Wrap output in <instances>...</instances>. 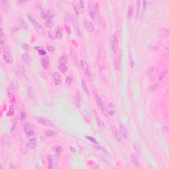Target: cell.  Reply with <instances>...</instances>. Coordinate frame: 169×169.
Returning <instances> with one entry per match:
<instances>
[{
	"label": "cell",
	"mask_w": 169,
	"mask_h": 169,
	"mask_svg": "<svg viewBox=\"0 0 169 169\" xmlns=\"http://www.w3.org/2000/svg\"><path fill=\"white\" fill-rule=\"evenodd\" d=\"M73 9H74L75 12V13H76L77 15L80 14L83 10L82 8H81V5H79V3L77 2H75L74 3H73Z\"/></svg>",
	"instance_id": "4316f807"
},
{
	"label": "cell",
	"mask_w": 169,
	"mask_h": 169,
	"mask_svg": "<svg viewBox=\"0 0 169 169\" xmlns=\"http://www.w3.org/2000/svg\"><path fill=\"white\" fill-rule=\"evenodd\" d=\"M0 3H1V9H2L3 11L7 13L9 11V9L8 1H6V0H2V1H1Z\"/></svg>",
	"instance_id": "e0dca14e"
},
{
	"label": "cell",
	"mask_w": 169,
	"mask_h": 169,
	"mask_svg": "<svg viewBox=\"0 0 169 169\" xmlns=\"http://www.w3.org/2000/svg\"><path fill=\"white\" fill-rule=\"evenodd\" d=\"M22 62L26 65L29 66L30 65V63H31V58H30V56H29L28 53H25L24 54L22 55Z\"/></svg>",
	"instance_id": "ffe728a7"
},
{
	"label": "cell",
	"mask_w": 169,
	"mask_h": 169,
	"mask_svg": "<svg viewBox=\"0 0 169 169\" xmlns=\"http://www.w3.org/2000/svg\"><path fill=\"white\" fill-rule=\"evenodd\" d=\"M107 112L109 114L111 115V116H113L115 112H116V108H115V106L114 104L112 103H110L107 106L106 109Z\"/></svg>",
	"instance_id": "44dd1931"
},
{
	"label": "cell",
	"mask_w": 169,
	"mask_h": 169,
	"mask_svg": "<svg viewBox=\"0 0 169 169\" xmlns=\"http://www.w3.org/2000/svg\"><path fill=\"white\" fill-rule=\"evenodd\" d=\"M169 28H163V29H162V30H161L160 34H161V36H164V37H165V36H167L169 35Z\"/></svg>",
	"instance_id": "f6af8a7d"
},
{
	"label": "cell",
	"mask_w": 169,
	"mask_h": 169,
	"mask_svg": "<svg viewBox=\"0 0 169 169\" xmlns=\"http://www.w3.org/2000/svg\"><path fill=\"white\" fill-rule=\"evenodd\" d=\"M44 25L47 28H52L54 25V21L53 19L46 20L44 22Z\"/></svg>",
	"instance_id": "1f68e13d"
},
{
	"label": "cell",
	"mask_w": 169,
	"mask_h": 169,
	"mask_svg": "<svg viewBox=\"0 0 169 169\" xmlns=\"http://www.w3.org/2000/svg\"><path fill=\"white\" fill-rule=\"evenodd\" d=\"M134 7L133 4H130L129 5V8H128V17L129 19H131L133 17V12H134Z\"/></svg>",
	"instance_id": "f35d334b"
},
{
	"label": "cell",
	"mask_w": 169,
	"mask_h": 169,
	"mask_svg": "<svg viewBox=\"0 0 169 169\" xmlns=\"http://www.w3.org/2000/svg\"><path fill=\"white\" fill-rule=\"evenodd\" d=\"M120 132L121 133V135L124 137V139H127L128 138V132H127V129H126V127L123 126V125H120Z\"/></svg>",
	"instance_id": "9a60e30c"
},
{
	"label": "cell",
	"mask_w": 169,
	"mask_h": 169,
	"mask_svg": "<svg viewBox=\"0 0 169 169\" xmlns=\"http://www.w3.org/2000/svg\"><path fill=\"white\" fill-rule=\"evenodd\" d=\"M63 150V147L61 145H54L51 147V151L56 153H61Z\"/></svg>",
	"instance_id": "d4e9b609"
},
{
	"label": "cell",
	"mask_w": 169,
	"mask_h": 169,
	"mask_svg": "<svg viewBox=\"0 0 169 169\" xmlns=\"http://www.w3.org/2000/svg\"><path fill=\"white\" fill-rule=\"evenodd\" d=\"M93 94H94V96H95V101H96L97 105V106H98V107L99 108V109L101 110L103 112H106V108H105V105H104V103H103V101H102V99H101V96L99 95L98 92H97L95 89L93 91Z\"/></svg>",
	"instance_id": "3957f363"
},
{
	"label": "cell",
	"mask_w": 169,
	"mask_h": 169,
	"mask_svg": "<svg viewBox=\"0 0 169 169\" xmlns=\"http://www.w3.org/2000/svg\"><path fill=\"white\" fill-rule=\"evenodd\" d=\"M34 28H35V30L36 32L38 33L39 35H40L41 36H44L45 34H46V31H45L44 28L42 27V26L40 23L36 22L34 24Z\"/></svg>",
	"instance_id": "9c48e42d"
},
{
	"label": "cell",
	"mask_w": 169,
	"mask_h": 169,
	"mask_svg": "<svg viewBox=\"0 0 169 169\" xmlns=\"http://www.w3.org/2000/svg\"><path fill=\"white\" fill-rule=\"evenodd\" d=\"M131 161L133 166H135V167H136L139 166V161H138V159H137V157H136V155H131Z\"/></svg>",
	"instance_id": "d6a6232c"
},
{
	"label": "cell",
	"mask_w": 169,
	"mask_h": 169,
	"mask_svg": "<svg viewBox=\"0 0 169 169\" xmlns=\"http://www.w3.org/2000/svg\"><path fill=\"white\" fill-rule=\"evenodd\" d=\"M11 85L13 86V87L14 88L15 90H17V89H18V83H17V81H12V82H11Z\"/></svg>",
	"instance_id": "f907efd6"
},
{
	"label": "cell",
	"mask_w": 169,
	"mask_h": 169,
	"mask_svg": "<svg viewBox=\"0 0 169 169\" xmlns=\"http://www.w3.org/2000/svg\"><path fill=\"white\" fill-rule=\"evenodd\" d=\"M41 64H42V66L43 67V68L45 69H47L48 68L49 64H50L48 57H42V59H41Z\"/></svg>",
	"instance_id": "ac0fdd59"
},
{
	"label": "cell",
	"mask_w": 169,
	"mask_h": 169,
	"mask_svg": "<svg viewBox=\"0 0 169 169\" xmlns=\"http://www.w3.org/2000/svg\"><path fill=\"white\" fill-rule=\"evenodd\" d=\"M110 42L112 50L114 54H116L118 49V39L117 38L116 35L112 34L110 38Z\"/></svg>",
	"instance_id": "277c9868"
},
{
	"label": "cell",
	"mask_w": 169,
	"mask_h": 169,
	"mask_svg": "<svg viewBox=\"0 0 169 169\" xmlns=\"http://www.w3.org/2000/svg\"><path fill=\"white\" fill-rule=\"evenodd\" d=\"M84 3H84V1H79V5H80L82 9L84 8Z\"/></svg>",
	"instance_id": "11a10c76"
},
{
	"label": "cell",
	"mask_w": 169,
	"mask_h": 169,
	"mask_svg": "<svg viewBox=\"0 0 169 169\" xmlns=\"http://www.w3.org/2000/svg\"><path fill=\"white\" fill-rule=\"evenodd\" d=\"M52 81L56 85L62 84V77L60 73L54 72L52 75Z\"/></svg>",
	"instance_id": "8fae6325"
},
{
	"label": "cell",
	"mask_w": 169,
	"mask_h": 169,
	"mask_svg": "<svg viewBox=\"0 0 169 169\" xmlns=\"http://www.w3.org/2000/svg\"><path fill=\"white\" fill-rule=\"evenodd\" d=\"M63 18H64L65 22L69 23V22H71V21H72V15H71L70 13L65 12Z\"/></svg>",
	"instance_id": "83f0119b"
},
{
	"label": "cell",
	"mask_w": 169,
	"mask_h": 169,
	"mask_svg": "<svg viewBox=\"0 0 169 169\" xmlns=\"http://www.w3.org/2000/svg\"><path fill=\"white\" fill-rule=\"evenodd\" d=\"M27 95H28V97H29L30 99L34 100V99H35L34 92H33V89H32V88L31 87H28V89H27Z\"/></svg>",
	"instance_id": "e575fe53"
},
{
	"label": "cell",
	"mask_w": 169,
	"mask_h": 169,
	"mask_svg": "<svg viewBox=\"0 0 169 169\" xmlns=\"http://www.w3.org/2000/svg\"><path fill=\"white\" fill-rule=\"evenodd\" d=\"M44 133L46 136L48 137H52L54 135H57V132L52 130H50V129H45Z\"/></svg>",
	"instance_id": "74e56055"
},
{
	"label": "cell",
	"mask_w": 169,
	"mask_h": 169,
	"mask_svg": "<svg viewBox=\"0 0 169 169\" xmlns=\"http://www.w3.org/2000/svg\"><path fill=\"white\" fill-rule=\"evenodd\" d=\"M67 58H68L67 56H66V55H62V56L60 58V59H59L60 64H65V62H67Z\"/></svg>",
	"instance_id": "b9f144b4"
},
{
	"label": "cell",
	"mask_w": 169,
	"mask_h": 169,
	"mask_svg": "<svg viewBox=\"0 0 169 169\" xmlns=\"http://www.w3.org/2000/svg\"><path fill=\"white\" fill-rule=\"evenodd\" d=\"M99 7L98 4H94L93 2H89V14L91 19H95L97 12H99Z\"/></svg>",
	"instance_id": "5b68a950"
},
{
	"label": "cell",
	"mask_w": 169,
	"mask_h": 169,
	"mask_svg": "<svg viewBox=\"0 0 169 169\" xmlns=\"http://www.w3.org/2000/svg\"><path fill=\"white\" fill-rule=\"evenodd\" d=\"M48 37L51 40H55L56 39V32L55 30H50L48 33Z\"/></svg>",
	"instance_id": "ab89813d"
},
{
	"label": "cell",
	"mask_w": 169,
	"mask_h": 169,
	"mask_svg": "<svg viewBox=\"0 0 169 169\" xmlns=\"http://www.w3.org/2000/svg\"><path fill=\"white\" fill-rule=\"evenodd\" d=\"M24 73H25L24 67L22 66V65H19L17 67V75L19 77H22L23 75H24Z\"/></svg>",
	"instance_id": "7402d4cb"
},
{
	"label": "cell",
	"mask_w": 169,
	"mask_h": 169,
	"mask_svg": "<svg viewBox=\"0 0 169 169\" xmlns=\"http://www.w3.org/2000/svg\"><path fill=\"white\" fill-rule=\"evenodd\" d=\"M3 58V60L7 64H11L13 62V57L11 54V51L8 46H5L4 49L2 52Z\"/></svg>",
	"instance_id": "6da1fadb"
},
{
	"label": "cell",
	"mask_w": 169,
	"mask_h": 169,
	"mask_svg": "<svg viewBox=\"0 0 169 169\" xmlns=\"http://www.w3.org/2000/svg\"><path fill=\"white\" fill-rule=\"evenodd\" d=\"M81 87H82L84 93H87V95H89V91L88 89V87H87V83L84 79H82V81H81Z\"/></svg>",
	"instance_id": "4dcf8cb0"
},
{
	"label": "cell",
	"mask_w": 169,
	"mask_h": 169,
	"mask_svg": "<svg viewBox=\"0 0 169 169\" xmlns=\"http://www.w3.org/2000/svg\"><path fill=\"white\" fill-rule=\"evenodd\" d=\"M18 118L21 122L24 121V120H25V118H26V114H25V112H23V111H21V112L19 114Z\"/></svg>",
	"instance_id": "bcb514c9"
},
{
	"label": "cell",
	"mask_w": 169,
	"mask_h": 169,
	"mask_svg": "<svg viewBox=\"0 0 169 169\" xmlns=\"http://www.w3.org/2000/svg\"><path fill=\"white\" fill-rule=\"evenodd\" d=\"M35 120L38 122V123H39L40 124L50 127H52V128H56V125H55V124L52 121H51L49 119L46 118L44 117H36Z\"/></svg>",
	"instance_id": "7a4b0ae2"
},
{
	"label": "cell",
	"mask_w": 169,
	"mask_h": 169,
	"mask_svg": "<svg viewBox=\"0 0 169 169\" xmlns=\"http://www.w3.org/2000/svg\"><path fill=\"white\" fill-rule=\"evenodd\" d=\"M55 15H56V13H55L54 11L53 10V9H49V10H48V11L45 13V16L44 19H46V20L52 19V18L54 17Z\"/></svg>",
	"instance_id": "603a6c76"
},
{
	"label": "cell",
	"mask_w": 169,
	"mask_h": 169,
	"mask_svg": "<svg viewBox=\"0 0 169 169\" xmlns=\"http://www.w3.org/2000/svg\"><path fill=\"white\" fill-rule=\"evenodd\" d=\"M56 38L57 39H58V40H60V39H62V38L63 36V29L61 27H58V28H57L56 30Z\"/></svg>",
	"instance_id": "d590c367"
},
{
	"label": "cell",
	"mask_w": 169,
	"mask_h": 169,
	"mask_svg": "<svg viewBox=\"0 0 169 169\" xmlns=\"http://www.w3.org/2000/svg\"><path fill=\"white\" fill-rule=\"evenodd\" d=\"M73 83V78L71 77H67L65 79V83L67 85H70Z\"/></svg>",
	"instance_id": "681fc988"
},
{
	"label": "cell",
	"mask_w": 169,
	"mask_h": 169,
	"mask_svg": "<svg viewBox=\"0 0 169 169\" xmlns=\"http://www.w3.org/2000/svg\"><path fill=\"white\" fill-rule=\"evenodd\" d=\"M112 131L113 135L114 137L118 140V141L121 142L122 141V135H121L120 132L118 131V129H117L115 126L112 127Z\"/></svg>",
	"instance_id": "7c38bea8"
},
{
	"label": "cell",
	"mask_w": 169,
	"mask_h": 169,
	"mask_svg": "<svg viewBox=\"0 0 169 169\" xmlns=\"http://www.w3.org/2000/svg\"><path fill=\"white\" fill-rule=\"evenodd\" d=\"M47 161H48V163L49 169H54L55 165L54 157H53L52 155H48V157H47Z\"/></svg>",
	"instance_id": "d6986e66"
},
{
	"label": "cell",
	"mask_w": 169,
	"mask_h": 169,
	"mask_svg": "<svg viewBox=\"0 0 169 169\" xmlns=\"http://www.w3.org/2000/svg\"><path fill=\"white\" fill-rule=\"evenodd\" d=\"M140 3H141V1H137V17L138 16L139 13V8H140Z\"/></svg>",
	"instance_id": "db71d44e"
},
{
	"label": "cell",
	"mask_w": 169,
	"mask_h": 169,
	"mask_svg": "<svg viewBox=\"0 0 169 169\" xmlns=\"http://www.w3.org/2000/svg\"><path fill=\"white\" fill-rule=\"evenodd\" d=\"M169 73V70L167 69H165L164 70H163L160 73H159V76H158V80L162 81L163 79L165 78V77L167 76V75Z\"/></svg>",
	"instance_id": "f1b7e54d"
},
{
	"label": "cell",
	"mask_w": 169,
	"mask_h": 169,
	"mask_svg": "<svg viewBox=\"0 0 169 169\" xmlns=\"http://www.w3.org/2000/svg\"><path fill=\"white\" fill-rule=\"evenodd\" d=\"M24 131L28 137H32L34 134V127L30 123H26L24 126Z\"/></svg>",
	"instance_id": "52a82bcc"
},
{
	"label": "cell",
	"mask_w": 169,
	"mask_h": 169,
	"mask_svg": "<svg viewBox=\"0 0 169 169\" xmlns=\"http://www.w3.org/2000/svg\"><path fill=\"white\" fill-rule=\"evenodd\" d=\"M1 144H2V146L3 147L6 148V149H9L12 145V140L8 135L4 134V135H2Z\"/></svg>",
	"instance_id": "ba28073f"
},
{
	"label": "cell",
	"mask_w": 169,
	"mask_h": 169,
	"mask_svg": "<svg viewBox=\"0 0 169 169\" xmlns=\"http://www.w3.org/2000/svg\"><path fill=\"white\" fill-rule=\"evenodd\" d=\"M34 49H35L36 51H38V54H39V55H40V56H44V55H46V51L40 46H35L34 47Z\"/></svg>",
	"instance_id": "60d3db41"
},
{
	"label": "cell",
	"mask_w": 169,
	"mask_h": 169,
	"mask_svg": "<svg viewBox=\"0 0 169 169\" xmlns=\"http://www.w3.org/2000/svg\"><path fill=\"white\" fill-rule=\"evenodd\" d=\"M27 15H28V19L30 20V22L32 23V24H33L34 25L35 24V23H36V21H35V19H34V17H33V16H32V14L31 13H28V14H27Z\"/></svg>",
	"instance_id": "7dc6e473"
},
{
	"label": "cell",
	"mask_w": 169,
	"mask_h": 169,
	"mask_svg": "<svg viewBox=\"0 0 169 169\" xmlns=\"http://www.w3.org/2000/svg\"><path fill=\"white\" fill-rule=\"evenodd\" d=\"M59 70L61 72L63 73H65L67 71V67L65 64H60L58 67Z\"/></svg>",
	"instance_id": "7bdbcfd3"
},
{
	"label": "cell",
	"mask_w": 169,
	"mask_h": 169,
	"mask_svg": "<svg viewBox=\"0 0 169 169\" xmlns=\"http://www.w3.org/2000/svg\"><path fill=\"white\" fill-rule=\"evenodd\" d=\"M9 169H15V167L14 165H13L12 164H11V165H10V166H9Z\"/></svg>",
	"instance_id": "9f6ffc18"
},
{
	"label": "cell",
	"mask_w": 169,
	"mask_h": 169,
	"mask_svg": "<svg viewBox=\"0 0 169 169\" xmlns=\"http://www.w3.org/2000/svg\"><path fill=\"white\" fill-rule=\"evenodd\" d=\"M36 145H37V142H36V138H31V139L28 141V147L30 149H34L36 148Z\"/></svg>",
	"instance_id": "484cf974"
},
{
	"label": "cell",
	"mask_w": 169,
	"mask_h": 169,
	"mask_svg": "<svg viewBox=\"0 0 169 169\" xmlns=\"http://www.w3.org/2000/svg\"><path fill=\"white\" fill-rule=\"evenodd\" d=\"M20 23L21 24V27H22V28H23L24 29L28 28V24H27L24 21L22 20V21H21Z\"/></svg>",
	"instance_id": "816d5d0a"
},
{
	"label": "cell",
	"mask_w": 169,
	"mask_h": 169,
	"mask_svg": "<svg viewBox=\"0 0 169 169\" xmlns=\"http://www.w3.org/2000/svg\"><path fill=\"white\" fill-rule=\"evenodd\" d=\"M97 126L99 127V129L100 130H103L105 129V124L103 122V121L99 118H97Z\"/></svg>",
	"instance_id": "836d02e7"
},
{
	"label": "cell",
	"mask_w": 169,
	"mask_h": 169,
	"mask_svg": "<svg viewBox=\"0 0 169 169\" xmlns=\"http://www.w3.org/2000/svg\"><path fill=\"white\" fill-rule=\"evenodd\" d=\"M80 64L81 67V68H82L83 71V72L85 73V74H86V75L87 76V77L89 78V81L91 80V81L93 77H92V74H91L90 67H89L88 63H87L84 60H81L80 62Z\"/></svg>",
	"instance_id": "8992f818"
},
{
	"label": "cell",
	"mask_w": 169,
	"mask_h": 169,
	"mask_svg": "<svg viewBox=\"0 0 169 169\" xmlns=\"http://www.w3.org/2000/svg\"><path fill=\"white\" fill-rule=\"evenodd\" d=\"M114 67L116 70L120 71L121 68V63H120V58L119 56H116L114 58Z\"/></svg>",
	"instance_id": "cb8c5ba5"
},
{
	"label": "cell",
	"mask_w": 169,
	"mask_h": 169,
	"mask_svg": "<svg viewBox=\"0 0 169 169\" xmlns=\"http://www.w3.org/2000/svg\"><path fill=\"white\" fill-rule=\"evenodd\" d=\"M17 132V122L13 123L12 126L11 127L10 129V133L12 135H15Z\"/></svg>",
	"instance_id": "f546056e"
},
{
	"label": "cell",
	"mask_w": 169,
	"mask_h": 169,
	"mask_svg": "<svg viewBox=\"0 0 169 169\" xmlns=\"http://www.w3.org/2000/svg\"><path fill=\"white\" fill-rule=\"evenodd\" d=\"M16 90L13 87V86L11 84H10L7 88V95L8 96L10 99H13L15 97V92H16Z\"/></svg>",
	"instance_id": "5bb4252c"
},
{
	"label": "cell",
	"mask_w": 169,
	"mask_h": 169,
	"mask_svg": "<svg viewBox=\"0 0 169 169\" xmlns=\"http://www.w3.org/2000/svg\"><path fill=\"white\" fill-rule=\"evenodd\" d=\"M73 101H74V104L77 108L81 107V97L80 94L79 92H76L75 93L74 97H73Z\"/></svg>",
	"instance_id": "2e32d148"
},
{
	"label": "cell",
	"mask_w": 169,
	"mask_h": 169,
	"mask_svg": "<svg viewBox=\"0 0 169 169\" xmlns=\"http://www.w3.org/2000/svg\"><path fill=\"white\" fill-rule=\"evenodd\" d=\"M70 57L71 60V62L73 63V65H77V53L75 52L74 49L71 48H70Z\"/></svg>",
	"instance_id": "4fadbf2b"
},
{
	"label": "cell",
	"mask_w": 169,
	"mask_h": 169,
	"mask_svg": "<svg viewBox=\"0 0 169 169\" xmlns=\"http://www.w3.org/2000/svg\"><path fill=\"white\" fill-rule=\"evenodd\" d=\"M22 49H23L25 52H26V53L30 52V50H31V48H30V46H29L28 44H27L22 43Z\"/></svg>",
	"instance_id": "ee69618b"
},
{
	"label": "cell",
	"mask_w": 169,
	"mask_h": 169,
	"mask_svg": "<svg viewBox=\"0 0 169 169\" xmlns=\"http://www.w3.org/2000/svg\"><path fill=\"white\" fill-rule=\"evenodd\" d=\"M46 48L50 52H53L56 50V45L54 43H48L46 45Z\"/></svg>",
	"instance_id": "8d00e7d4"
},
{
	"label": "cell",
	"mask_w": 169,
	"mask_h": 169,
	"mask_svg": "<svg viewBox=\"0 0 169 169\" xmlns=\"http://www.w3.org/2000/svg\"><path fill=\"white\" fill-rule=\"evenodd\" d=\"M86 138L89 139V141H91V142H93V143H95V144H98V142H97V140H96V139H95L94 137H91V136H87V137H86Z\"/></svg>",
	"instance_id": "f5cc1de1"
},
{
	"label": "cell",
	"mask_w": 169,
	"mask_h": 169,
	"mask_svg": "<svg viewBox=\"0 0 169 169\" xmlns=\"http://www.w3.org/2000/svg\"><path fill=\"white\" fill-rule=\"evenodd\" d=\"M83 24H84V27L86 28L89 32H93L94 30H95V26H94V24L91 21H90L88 19H84L83 20Z\"/></svg>",
	"instance_id": "30bf717a"
},
{
	"label": "cell",
	"mask_w": 169,
	"mask_h": 169,
	"mask_svg": "<svg viewBox=\"0 0 169 169\" xmlns=\"http://www.w3.org/2000/svg\"><path fill=\"white\" fill-rule=\"evenodd\" d=\"M159 83H155V84H154L153 85H151L149 89V92H153V91H155V90L159 87Z\"/></svg>",
	"instance_id": "c3c4849f"
}]
</instances>
